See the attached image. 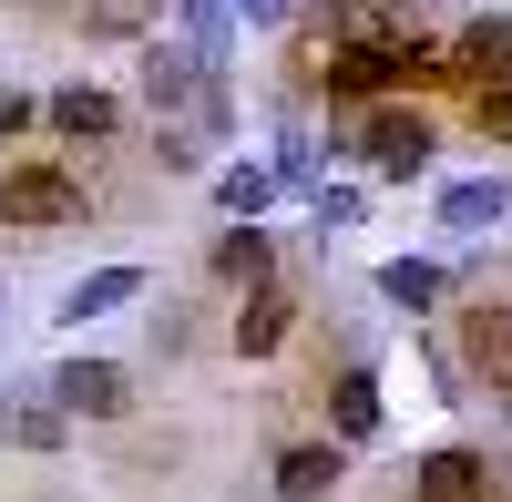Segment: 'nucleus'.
I'll use <instances>...</instances> for the list:
<instances>
[{
    "label": "nucleus",
    "mask_w": 512,
    "mask_h": 502,
    "mask_svg": "<svg viewBox=\"0 0 512 502\" xmlns=\"http://www.w3.org/2000/svg\"><path fill=\"white\" fill-rule=\"evenodd\" d=\"M82 216H93V195H82V175H62V164H11V175H0V226L62 236Z\"/></svg>",
    "instance_id": "1"
},
{
    "label": "nucleus",
    "mask_w": 512,
    "mask_h": 502,
    "mask_svg": "<svg viewBox=\"0 0 512 502\" xmlns=\"http://www.w3.org/2000/svg\"><path fill=\"white\" fill-rule=\"evenodd\" d=\"M41 390H52L62 421H123V410H134V369L123 359H62Z\"/></svg>",
    "instance_id": "2"
},
{
    "label": "nucleus",
    "mask_w": 512,
    "mask_h": 502,
    "mask_svg": "<svg viewBox=\"0 0 512 502\" xmlns=\"http://www.w3.org/2000/svg\"><path fill=\"white\" fill-rule=\"evenodd\" d=\"M431 123H420L410 103H379L369 123H359V154H369V175H390V185H410V175H431Z\"/></svg>",
    "instance_id": "3"
},
{
    "label": "nucleus",
    "mask_w": 512,
    "mask_h": 502,
    "mask_svg": "<svg viewBox=\"0 0 512 502\" xmlns=\"http://www.w3.org/2000/svg\"><path fill=\"white\" fill-rule=\"evenodd\" d=\"M410 502H492V462L472 441H441V451H420V472H410Z\"/></svg>",
    "instance_id": "4"
},
{
    "label": "nucleus",
    "mask_w": 512,
    "mask_h": 502,
    "mask_svg": "<svg viewBox=\"0 0 512 502\" xmlns=\"http://www.w3.org/2000/svg\"><path fill=\"white\" fill-rule=\"evenodd\" d=\"M41 123H52L62 144H113L123 134V103L103 93V82H62V93L41 103Z\"/></svg>",
    "instance_id": "5"
},
{
    "label": "nucleus",
    "mask_w": 512,
    "mask_h": 502,
    "mask_svg": "<svg viewBox=\"0 0 512 502\" xmlns=\"http://www.w3.org/2000/svg\"><path fill=\"white\" fill-rule=\"evenodd\" d=\"M287 328H297V298H287L277 277H256V287H246V308H236V328H226V339H236V359H277V349H287Z\"/></svg>",
    "instance_id": "6"
},
{
    "label": "nucleus",
    "mask_w": 512,
    "mask_h": 502,
    "mask_svg": "<svg viewBox=\"0 0 512 502\" xmlns=\"http://www.w3.org/2000/svg\"><path fill=\"white\" fill-rule=\"evenodd\" d=\"M205 72H216V62H205V52H175V41H144V62H134V82H144V103L164 113V123H175L185 103H195V82Z\"/></svg>",
    "instance_id": "7"
},
{
    "label": "nucleus",
    "mask_w": 512,
    "mask_h": 502,
    "mask_svg": "<svg viewBox=\"0 0 512 502\" xmlns=\"http://www.w3.org/2000/svg\"><path fill=\"white\" fill-rule=\"evenodd\" d=\"M349 482V441H287L277 451V502H328Z\"/></svg>",
    "instance_id": "8"
},
{
    "label": "nucleus",
    "mask_w": 512,
    "mask_h": 502,
    "mask_svg": "<svg viewBox=\"0 0 512 502\" xmlns=\"http://www.w3.org/2000/svg\"><path fill=\"white\" fill-rule=\"evenodd\" d=\"M461 349H472V380L482 390H512V298L461 308Z\"/></svg>",
    "instance_id": "9"
},
{
    "label": "nucleus",
    "mask_w": 512,
    "mask_h": 502,
    "mask_svg": "<svg viewBox=\"0 0 512 502\" xmlns=\"http://www.w3.org/2000/svg\"><path fill=\"white\" fill-rule=\"evenodd\" d=\"M134 298H144V267L123 257V267H93V277H72L52 318H62V328H93V318H113V308H134Z\"/></svg>",
    "instance_id": "10"
},
{
    "label": "nucleus",
    "mask_w": 512,
    "mask_h": 502,
    "mask_svg": "<svg viewBox=\"0 0 512 502\" xmlns=\"http://www.w3.org/2000/svg\"><path fill=\"white\" fill-rule=\"evenodd\" d=\"M328 441H379V369H338L328 380Z\"/></svg>",
    "instance_id": "11"
},
{
    "label": "nucleus",
    "mask_w": 512,
    "mask_h": 502,
    "mask_svg": "<svg viewBox=\"0 0 512 502\" xmlns=\"http://www.w3.org/2000/svg\"><path fill=\"white\" fill-rule=\"evenodd\" d=\"M512 216V185L502 175H461V185H441V226L451 236H492Z\"/></svg>",
    "instance_id": "12"
},
{
    "label": "nucleus",
    "mask_w": 512,
    "mask_h": 502,
    "mask_svg": "<svg viewBox=\"0 0 512 502\" xmlns=\"http://www.w3.org/2000/svg\"><path fill=\"white\" fill-rule=\"evenodd\" d=\"M441 72H461V82H512V21H492V11H482V21L441 52Z\"/></svg>",
    "instance_id": "13"
},
{
    "label": "nucleus",
    "mask_w": 512,
    "mask_h": 502,
    "mask_svg": "<svg viewBox=\"0 0 512 502\" xmlns=\"http://www.w3.org/2000/svg\"><path fill=\"white\" fill-rule=\"evenodd\" d=\"M318 31L338 41V52H359V41L410 31V0H328V11H318Z\"/></svg>",
    "instance_id": "14"
},
{
    "label": "nucleus",
    "mask_w": 512,
    "mask_h": 502,
    "mask_svg": "<svg viewBox=\"0 0 512 502\" xmlns=\"http://www.w3.org/2000/svg\"><path fill=\"white\" fill-rule=\"evenodd\" d=\"M205 267H216L226 287H256V277H277V246H267L256 216H226V236H216V257H205Z\"/></svg>",
    "instance_id": "15"
},
{
    "label": "nucleus",
    "mask_w": 512,
    "mask_h": 502,
    "mask_svg": "<svg viewBox=\"0 0 512 502\" xmlns=\"http://www.w3.org/2000/svg\"><path fill=\"white\" fill-rule=\"evenodd\" d=\"M379 298L410 308V318H431V308L451 298V267H441V257H390V267H379Z\"/></svg>",
    "instance_id": "16"
},
{
    "label": "nucleus",
    "mask_w": 512,
    "mask_h": 502,
    "mask_svg": "<svg viewBox=\"0 0 512 502\" xmlns=\"http://www.w3.org/2000/svg\"><path fill=\"white\" fill-rule=\"evenodd\" d=\"M0 441H11V451H62V441H72V421L52 410V390H21L11 410H0Z\"/></svg>",
    "instance_id": "17"
},
{
    "label": "nucleus",
    "mask_w": 512,
    "mask_h": 502,
    "mask_svg": "<svg viewBox=\"0 0 512 502\" xmlns=\"http://www.w3.org/2000/svg\"><path fill=\"white\" fill-rule=\"evenodd\" d=\"M267 205H277L267 164H226V175H216V216H267Z\"/></svg>",
    "instance_id": "18"
},
{
    "label": "nucleus",
    "mask_w": 512,
    "mask_h": 502,
    "mask_svg": "<svg viewBox=\"0 0 512 502\" xmlns=\"http://www.w3.org/2000/svg\"><path fill=\"white\" fill-rule=\"evenodd\" d=\"M472 123L492 144H512V82H472Z\"/></svg>",
    "instance_id": "19"
},
{
    "label": "nucleus",
    "mask_w": 512,
    "mask_h": 502,
    "mask_svg": "<svg viewBox=\"0 0 512 502\" xmlns=\"http://www.w3.org/2000/svg\"><path fill=\"white\" fill-rule=\"evenodd\" d=\"M308 205H318V236H349L359 226V185H318Z\"/></svg>",
    "instance_id": "20"
},
{
    "label": "nucleus",
    "mask_w": 512,
    "mask_h": 502,
    "mask_svg": "<svg viewBox=\"0 0 512 502\" xmlns=\"http://www.w3.org/2000/svg\"><path fill=\"white\" fill-rule=\"evenodd\" d=\"M154 164H164V175H195V164H205V154H195V144L175 134V123H164V134H154Z\"/></svg>",
    "instance_id": "21"
},
{
    "label": "nucleus",
    "mask_w": 512,
    "mask_h": 502,
    "mask_svg": "<svg viewBox=\"0 0 512 502\" xmlns=\"http://www.w3.org/2000/svg\"><path fill=\"white\" fill-rule=\"evenodd\" d=\"M11 134H41V103L31 93H0V144H11Z\"/></svg>",
    "instance_id": "22"
},
{
    "label": "nucleus",
    "mask_w": 512,
    "mask_h": 502,
    "mask_svg": "<svg viewBox=\"0 0 512 502\" xmlns=\"http://www.w3.org/2000/svg\"><path fill=\"white\" fill-rule=\"evenodd\" d=\"M226 21H287V0H226Z\"/></svg>",
    "instance_id": "23"
},
{
    "label": "nucleus",
    "mask_w": 512,
    "mask_h": 502,
    "mask_svg": "<svg viewBox=\"0 0 512 502\" xmlns=\"http://www.w3.org/2000/svg\"><path fill=\"white\" fill-rule=\"evenodd\" d=\"M492 482H512V462H492Z\"/></svg>",
    "instance_id": "24"
},
{
    "label": "nucleus",
    "mask_w": 512,
    "mask_h": 502,
    "mask_svg": "<svg viewBox=\"0 0 512 502\" xmlns=\"http://www.w3.org/2000/svg\"><path fill=\"white\" fill-rule=\"evenodd\" d=\"M0 318H11V287H0Z\"/></svg>",
    "instance_id": "25"
},
{
    "label": "nucleus",
    "mask_w": 512,
    "mask_h": 502,
    "mask_svg": "<svg viewBox=\"0 0 512 502\" xmlns=\"http://www.w3.org/2000/svg\"><path fill=\"white\" fill-rule=\"evenodd\" d=\"M502 410H512V390H502Z\"/></svg>",
    "instance_id": "26"
}]
</instances>
